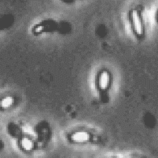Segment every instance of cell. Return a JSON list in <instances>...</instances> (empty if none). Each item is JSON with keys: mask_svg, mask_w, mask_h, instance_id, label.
<instances>
[{"mask_svg": "<svg viewBox=\"0 0 158 158\" xmlns=\"http://www.w3.org/2000/svg\"><path fill=\"white\" fill-rule=\"evenodd\" d=\"M128 18L135 36L139 40H143L146 35V25L143 10L140 6L132 9L129 12Z\"/></svg>", "mask_w": 158, "mask_h": 158, "instance_id": "obj_1", "label": "cell"}, {"mask_svg": "<svg viewBox=\"0 0 158 158\" xmlns=\"http://www.w3.org/2000/svg\"><path fill=\"white\" fill-rule=\"evenodd\" d=\"M112 83L111 74L108 70L102 69L97 73L95 78V87L99 93L104 94L110 88Z\"/></svg>", "mask_w": 158, "mask_h": 158, "instance_id": "obj_2", "label": "cell"}, {"mask_svg": "<svg viewBox=\"0 0 158 158\" xmlns=\"http://www.w3.org/2000/svg\"><path fill=\"white\" fill-rule=\"evenodd\" d=\"M57 30H59L58 23L53 20L48 19L35 24L32 28V32L34 35H41L44 33L53 32Z\"/></svg>", "mask_w": 158, "mask_h": 158, "instance_id": "obj_3", "label": "cell"}, {"mask_svg": "<svg viewBox=\"0 0 158 158\" xmlns=\"http://www.w3.org/2000/svg\"><path fill=\"white\" fill-rule=\"evenodd\" d=\"M90 135L87 131H77L73 132L70 135V139L75 143H84L90 140Z\"/></svg>", "mask_w": 158, "mask_h": 158, "instance_id": "obj_4", "label": "cell"}, {"mask_svg": "<svg viewBox=\"0 0 158 158\" xmlns=\"http://www.w3.org/2000/svg\"><path fill=\"white\" fill-rule=\"evenodd\" d=\"M14 23V19L10 16H3L0 18V30L10 28Z\"/></svg>", "mask_w": 158, "mask_h": 158, "instance_id": "obj_5", "label": "cell"}, {"mask_svg": "<svg viewBox=\"0 0 158 158\" xmlns=\"http://www.w3.org/2000/svg\"><path fill=\"white\" fill-rule=\"evenodd\" d=\"M21 145L22 149H24V150H27V151L31 150L34 148V143L28 138H24V139H21Z\"/></svg>", "mask_w": 158, "mask_h": 158, "instance_id": "obj_6", "label": "cell"}, {"mask_svg": "<svg viewBox=\"0 0 158 158\" xmlns=\"http://www.w3.org/2000/svg\"><path fill=\"white\" fill-rule=\"evenodd\" d=\"M12 103H13V99L11 98H5L4 100H2V104L1 105H2L3 107L6 108V107H9Z\"/></svg>", "mask_w": 158, "mask_h": 158, "instance_id": "obj_7", "label": "cell"}, {"mask_svg": "<svg viewBox=\"0 0 158 158\" xmlns=\"http://www.w3.org/2000/svg\"><path fill=\"white\" fill-rule=\"evenodd\" d=\"M61 1L64 2H65V3H67V4H71V3H73V2H74L75 0H61Z\"/></svg>", "mask_w": 158, "mask_h": 158, "instance_id": "obj_8", "label": "cell"}, {"mask_svg": "<svg viewBox=\"0 0 158 158\" xmlns=\"http://www.w3.org/2000/svg\"><path fill=\"white\" fill-rule=\"evenodd\" d=\"M2 147H3V145H2V142L0 140V150L2 149Z\"/></svg>", "mask_w": 158, "mask_h": 158, "instance_id": "obj_9", "label": "cell"}, {"mask_svg": "<svg viewBox=\"0 0 158 158\" xmlns=\"http://www.w3.org/2000/svg\"><path fill=\"white\" fill-rule=\"evenodd\" d=\"M156 18H157V21H158V13H157V17H156Z\"/></svg>", "mask_w": 158, "mask_h": 158, "instance_id": "obj_10", "label": "cell"}]
</instances>
